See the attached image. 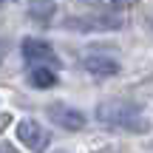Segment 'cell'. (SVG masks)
<instances>
[{
  "mask_svg": "<svg viewBox=\"0 0 153 153\" xmlns=\"http://www.w3.org/2000/svg\"><path fill=\"white\" fill-rule=\"evenodd\" d=\"M97 116L108 125L116 128H128V131H148V119L145 114L136 108L133 102H122V99H111V102H102L97 108Z\"/></svg>",
  "mask_w": 153,
  "mask_h": 153,
  "instance_id": "obj_1",
  "label": "cell"
},
{
  "mask_svg": "<svg viewBox=\"0 0 153 153\" xmlns=\"http://www.w3.org/2000/svg\"><path fill=\"white\" fill-rule=\"evenodd\" d=\"M20 51H23V57H26L28 62H34V65H45V68H51V65H60V57L54 54V48H51L45 40H34V37H26L23 40V45H20Z\"/></svg>",
  "mask_w": 153,
  "mask_h": 153,
  "instance_id": "obj_2",
  "label": "cell"
},
{
  "mask_svg": "<svg viewBox=\"0 0 153 153\" xmlns=\"http://www.w3.org/2000/svg\"><path fill=\"white\" fill-rule=\"evenodd\" d=\"M17 139H20L28 150L40 153V150H45V145H48V131H45L40 122H34V119H23L20 125H17Z\"/></svg>",
  "mask_w": 153,
  "mask_h": 153,
  "instance_id": "obj_3",
  "label": "cell"
},
{
  "mask_svg": "<svg viewBox=\"0 0 153 153\" xmlns=\"http://www.w3.org/2000/svg\"><path fill=\"white\" fill-rule=\"evenodd\" d=\"M48 116L57 122V125H62L65 131H79V128H85V116H82V111L68 108V105H51Z\"/></svg>",
  "mask_w": 153,
  "mask_h": 153,
  "instance_id": "obj_4",
  "label": "cell"
},
{
  "mask_svg": "<svg viewBox=\"0 0 153 153\" xmlns=\"http://www.w3.org/2000/svg\"><path fill=\"white\" fill-rule=\"evenodd\" d=\"M82 65H85V71L94 74V76H114L116 71H119V62H116V60H111V57H99V54L85 57Z\"/></svg>",
  "mask_w": 153,
  "mask_h": 153,
  "instance_id": "obj_5",
  "label": "cell"
},
{
  "mask_svg": "<svg viewBox=\"0 0 153 153\" xmlns=\"http://www.w3.org/2000/svg\"><path fill=\"white\" fill-rule=\"evenodd\" d=\"M28 82H31L34 88H51V85H57V74H54V68L34 65L31 74H28Z\"/></svg>",
  "mask_w": 153,
  "mask_h": 153,
  "instance_id": "obj_6",
  "label": "cell"
},
{
  "mask_svg": "<svg viewBox=\"0 0 153 153\" xmlns=\"http://www.w3.org/2000/svg\"><path fill=\"white\" fill-rule=\"evenodd\" d=\"M105 3H111V6H133L136 0H105Z\"/></svg>",
  "mask_w": 153,
  "mask_h": 153,
  "instance_id": "obj_7",
  "label": "cell"
}]
</instances>
